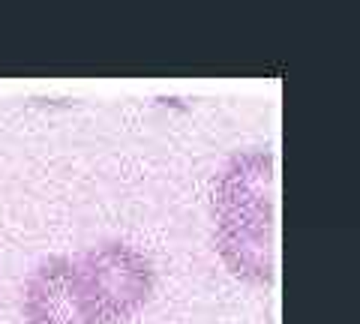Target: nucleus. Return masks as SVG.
I'll use <instances>...</instances> for the list:
<instances>
[{"label":"nucleus","instance_id":"obj_1","mask_svg":"<svg viewBox=\"0 0 360 324\" xmlns=\"http://www.w3.org/2000/svg\"><path fill=\"white\" fill-rule=\"evenodd\" d=\"M270 177L262 160H238L217 189V243L238 276L264 279L270 271Z\"/></svg>","mask_w":360,"mask_h":324},{"label":"nucleus","instance_id":"obj_2","mask_svg":"<svg viewBox=\"0 0 360 324\" xmlns=\"http://www.w3.org/2000/svg\"><path fill=\"white\" fill-rule=\"evenodd\" d=\"M84 294L103 324L129 321L153 292V264L129 243L108 240L75 259Z\"/></svg>","mask_w":360,"mask_h":324},{"label":"nucleus","instance_id":"obj_3","mask_svg":"<svg viewBox=\"0 0 360 324\" xmlns=\"http://www.w3.org/2000/svg\"><path fill=\"white\" fill-rule=\"evenodd\" d=\"M27 324H103L84 294L75 259H45L25 285Z\"/></svg>","mask_w":360,"mask_h":324}]
</instances>
